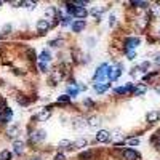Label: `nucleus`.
<instances>
[{"label": "nucleus", "instance_id": "obj_1", "mask_svg": "<svg viewBox=\"0 0 160 160\" xmlns=\"http://www.w3.org/2000/svg\"><path fill=\"white\" fill-rule=\"evenodd\" d=\"M120 75H122V66H120V64H117L115 67H111L109 66V69H107V78L117 80Z\"/></svg>", "mask_w": 160, "mask_h": 160}, {"label": "nucleus", "instance_id": "obj_2", "mask_svg": "<svg viewBox=\"0 0 160 160\" xmlns=\"http://www.w3.org/2000/svg\"><path fill=\"white\" fill-rule=\"evenodd\" d=\"M107 69H109V64H101L98 69H96V74H95V80H102L107 77Z\"/></svg>", "mask_w": 160, "mask_h": 160}, {"label": "nucleus", "instance_id": "obj_3", "mask_svg": "<svg viewBox=\"0 0 160 160\" xmlns=\"http://www.w3.org/2000/svg\"><path fill=\"white\" fill-rule=\"evenodd\" d=\"M139 43H141V40L138 37H128L125 40V48H127V51H131L136 47H139Z\"/></svg>", "mask_w": 160, "mask_h": 160}, {"label": "nucleus", "instance_id": "obj_4", "mask_svg": "<svg viewBox=\"0 0 160 160\" xmlns=\"http://www.w3.org/2000/svg\"><path fill=\"white\" fill-rule=\"evenodd\" d=\"M11 117H13V111H11L10 107H5L3 112L0 111V122L2 123H8L11 120Z\"/></svg>", "mask_w": 160, "mask_h": 160}, {"label": "nucleus", "instance_id": "obj_5", "mask_svg": "<svg viewBox=\"0 0 160 160\" xmlns=\"http://www.w3.org/2000/svg\"><path fill=\"white\" fill-rule=\"evenodd\" d=\"M96 141H98V142H107V141H111V133L107 130H99L98 133H96Z\"/></svg>", "mask_w": 160, "mask_h": 160}, {"label": "nucleus", "instance_id": "obj_6", "mask_svg": "<svg viewBox=\"0 0 160 160\" xmlns=\"http://www.w3.org/2000/svg\"><path fill=\"white\" fill-rule=\"evenodd\" d=\"M71 27H72L74 32H82L85 27H87V22H85L83 19H75V21L71 24Z\"/></svg>", "mask_w": 160, "mask_h": 160}, {"label": "nucleus", "instance_id": "obj_7", "mask_svg": "<svg viewBox=\"0 0 160 160\" xmlns=\"http://www.w3.org/2000/svg\"><path fill=\"white\" fill-rule=\"evenodd\" d=\"M123 158L125 160H139V154L135 149H125L123 151Z\"/></svg>", "mask_w": 160, "mask_h": 160}, {"label": "nucleus", "instance_id": "obj_8", "mask_svg": "<svg viewBox=\"0 0 160 160\" xmlns=\"http://www.w3.org/2000/svg\"><path fill=\"white\" fill-rule=\"evenodd\" d=\"M51 27L48 19H38L37 21V31L38 32H48V29Z\"/></svg>", "mask_w": 160, "mask_h": 160}, {"label": "nucleus", "instance_id": "obj_9", "mask_svg": "<svg viewBox=\"0 0 160 160\" xmlns=\"http://www.w3.org/2000/svg\"><path fill=\"white\" fill-rule=\"evenodd\" d=\"M13 147H15V154L16 155H22V152H24V142L21 139H16L13 142Z\"/></svg>", "mask_w": 160, "mask_h": 160}, {"label": "nucleus", "instance_id": "obj_10", "mask_svg": "<svg viewBox=\"0 0 160 160\" xmlns=\"http://www.w3.org/2000/svg\"><path fill=\"white\" fill-rule=\"evenodd\" d=\"M146 91H147V87H146L144 83H139V85H136V87H135L133 95H135V96H142Z\"/></svg>", "mask_w": 160, "mask_h": 160}, {"label": "nucleus", "instance_id": "obj_11", "mask_svg": "<svg viewBox=\"0 0 160 160\" xmlns=\"http://www.w3.org/2000/svg\"><path fill=\"white\" fill-rule=\"evenodd\" d=\"M147 122H151V123H154V122H157V120L160 118V112L158 111H151L149 114H147Z\"/></svg>", "mask_w": 160, "mask_h": 160}, {"label": "nucleus", "instance_id": "obj_12", "mask_svg": "<svg viewBox=\"0 0 160 160\" xmlns=\"http://www.w3.org/2000/svg\"><path fill=\"white\" fill-rule=\"evenodd\" d=\"M38 61H40V62H43V64H47V62L51 61V55L48 53L47 50H43L42 53H40V56H38Z\"/></svg>", "mask_w": 160, "mask_h": 160}, {"label": "nucleus", "instance_id": "obj_13", "mask_svg": "<svg viewBox=\"0 0 160 160\" xmlns=\"http://www.w3.org/2000/svg\"><path fill=\"white\" fill-rule=\"evenodd\" d=\"M99 125H101V118H99V117L93 115V117H90V118H88V127L96 128V127H99Z\"/></svg>", "mask_w": 160, "mask_h": 160}, {"label": "nucleus", "instance_id": "obj_14", "mask_svg": "<svg viewBox=\"0 0 160 160\" xmlns=\"http://www.w3.org/2000/svg\"><path fill=\"white\" fill-rule=\"evenodd\" d=\"M78 91H80V88L77 87L75 83H74V85H69V87H67V96H69V98H71V96H77Z\"/></svg>", "mask_w": 160, "mask_h": 160}, {"label": "nucleus", "instance_id": "obj_15", "mask_svg": "<svg viewBox=\"0 0 160 160\" xmlns=\"http://www.w3.org/2000/svg\"><path fill=\"white\" fill-rule=\"evenodd\" d=\"M51 117V111H48V109H45V111H42V112H40L38 114V120H40V122H47V120Z\"/></svg>", "mask_w": 160, "mask_h": 160}, {"label": "nucleus", "instance_id": "obj_16", "mask_svg": "<svg viewBox=\"0 0 160 160\" xmlns=\"http://www.w3.org/2000/svg\"><path fill=\"white\" fill-rule=\"evenodd\" d=\"M42 139H45V131L43 130H37L35 133L32 135V141L38 142V141H42Z\"/></svg>", "mask_w": 160, "mask_h": 160}, {"label": "nucleus", "instance_id": "obj_17", "mask_svg": "<svg viewBox=\"0 0 160 160\" xmlns=\"http://www.w3.org/2000/svg\"><path fill=\"white\" fill-rule=\"evenodd\" d=\"M107 88H109V83H96L95 85V90H96V93H104V91H107Z\"/></svg>", "mask_w": 160, "mask_h": 160}, {"label": "nucleus", "instance_id": "obj_18", "mask_svg": "<svg viewBox=\"0 0 160 160\" xmlns=\"http://www.w3.org/2000/svg\"><path fill=\"white\" fill-rule=\"evenodd\" d=\"M45 15L48 16V21L50 19H56V10L53 7H48L47 10H45Z\"/></svg>", "mask_w": 160, "mask_h": 160}, {"label": "nucleus", "instance_id": "obj_19", "mask_svg": "<svg viewBox=\"0 0 160 160\" xmlns=\"http://www.w3.org/2000/svg\"><path fill=\"white\" fill-rule=\"evenodd\" d=\"M112 139L115 141V144H120V139H122V130H115V131H112Z\"/></svg>", "mask_w": 160, "mask_h": 160}, {"label": "nucleus", "instance_id": "obj_20", "mask_svg": "<svg viewBox=\"0 0 160 160\" xmlns=\"http://www.w3.org/2000/svg\"><path fill=\"white\" fill-rule=\"evenodd\" d=\"M151 16H154V18H158L160 16V5L158 3H155V5L151 7Z\"/></svg>", "mask_w": 160, "mask_h": 160}, {"label": "nucleus", "instance_id": "obj_21", "mask_svg": "<svg viewBox=\"0 0 160 160\" xmlns=\"http://www.w3.org/2000/svg\"><path fill=\"white\" fill-rule=\"evenodd\" d=\"M11 157H13V154H11L8 149H3L2 152H0V160H11Z\"/></svg>", "mask_w": 160, "mask_h": 160}, {"label": "nucleus", "instance_id": "obj_22", "mask_svg": "<svg viewBox=\"0 0 160 160\" xmlns=\"http://www.w3.org/2000/svg\"><path fill=\"white\" fill-rule=\"evenodd\" d=\"M59 147L61 149H71V147H74V144L67 139H62V141H59Z\"/></svg>", "mask_w": 160, "mask_h": 160}, {"label": "nucleus", "instance_id": "obj_23", "mask_svg": "<svg viewBox=\"0 0 160 160\" xmlns=\"http://www.w3.org/2000/svg\"><path fill=\"white\" fill-rule=\"evenodd\" d=\"M91 157H93V152H91V151H88V152H82V154L78 155L80 160H91Z\"/></svg>", "mask_w": 160, "mask_h": 160}, {"label": "nucleus", "instance_id": "obj_24", "mask_svg": "<svg viewBox=\"0 0 160 160\" xmlns=\"http://www.w3.org/2000/svg\"><path fill=\"white\" fill-rule=\"evenodd\" d=\"M87 139H85V138H80V139H77L75 142H74V147H85V146H87Z\"/></svg>", "mask_w": 160, "mask_h": 160}, {"label": "nucleus", "instance_id": "obj_25", "mask_svg": "<svg viewBox=\"0 0 160 160\" xmlns=\"http://www.w3.org/2000/svg\"><path fill=\"white\" fill-rule=\"evenodd\" d=\"M69 101H71V98H69L67 95H62V96H59V98H58V102H59V104H67Z\"/></svg>", "mask_w": 160, "mask_h": 160}, {"label": "nucleus", "instance_id": "obj_26", "mask_svg": "<svg viewBox=\"0 0 160 160\" xmlns=\"http://www.w3.org/2000/svg\"><path fill=\"white\" fill-rule=\"evenodd\" d=\"M127 144L128 146H138L139 144V138H128L127 139Z\"/></svg>", "mask_w": 160, "mask_h": 160}, {"label": "nucleus", "instance_id": "obj_27", "mask_svg": "<svg viewBox=\"0 0 160 160\" xmlns=\"http://www.w3.org/2000/svg\"><path fill=\"white\" fill-rule=\"evenodd\" d=\"M22 5H26V7L29 8V10H34V8L37 7V3H35V2H31V0H26V2H22Z\"/></svg>", "mask_w": 160, "mask_h": 160}, {"label": "nucleus", "instance_id": "obj_28", "mask_svg": "<svg viewBox=\"0 0 160 160\" xmlns=\"http://www.w3.org/2000/svg\"><path fill=\"white\" fill-rule=\"evenodd\" d=\"M83 125H87V122H83L80 117L75 118V122H74V127H75V128H80V127H83Z\"/></svg>", "mask_w": 160, "mask_h": 160}, {"label": "nucleus", "instance_id": "obj_29", "mask_svg": "<svg viewBox=\"0 0 160 160\" xmlns=\"http://www.w3.org/2000/svg\"><path fill=\"white\" fill-rule=\"evenodd\" d=\"M131 5H135V7H139V8L149 7V3H147V2H131Z\"/></svg>", "mask_w": 160, "mask_h": 160}, {"label": "nucleus", "instance_id": "obj_30", "mask_svg": "<svg viewBox=\"0 0 160 160\" xmlns=\"http://www.w3.org/2000/svg\"><path fill=\"white\" fill-rule=\"evenodd\" d=\"M18 135V127H11L8 130V136H11V138H15V136Z\"/></svg>", "mask_w": 160, "mask_h": 160}, {"label": "nucleus", "instance_id": "obj_31", "mask_svg": "<svg viewBox=\"0 0 160 160\" xmlns=\"http://www.w3.org/2000/svg\"><path fill=\"white\" fill-rule=\"evenodd\" d=\"M102 11H104V8H93V10H91V15H95V16H101V13H102Z\"/></svg>", "mask_w": 160, "mask_h": 160}, {"label": "nucleus", "instance_id": "obj_32", "mask_svg": "<svg viewBox=\"0 0 160 160\" xmlns=\"http://www.w3.org/2000/svg\"><path fill=\"white\" fill-rule=\"evenodd\" d=\"M127 56H128V59H135L136 58V53L131 50V51H127Z\"/></svg>", "mask_w": 160, "mask_h": 160}, {"label": "nucleus", "instance_id": "obj_33", "mask_svg": "<svg viewBox=\"0 0 160 160\" xmlns=\"http://www.w3.org/2000/svg\"><path fill=\"white\" fill-rule=\"evenodd\" d=\"M154 62H155V66H158V67H160V53H157V55H155V58H154Z\"/></svg>", "mask_w": 160, "mask_h": 160}, {"label": "nucleus", "instance_id": "obj_34", "mask_svg": "<svg viewBox=\"0 0 160 160\" xmlns=\"http://www.w3.org/2000/svg\"><path fill=\"white\" fill-rule=\"evenodd\" d=\"M38 67H40V71H42V72H47V64H43V62H38Z\"/></svg>", "mask_w": 160, "mask_h": 160}, {"label": "nucleus", "instance_id": "obj_35", "mask_svg": "<svg viewBox=\"0 0 160 160\" xmlns=\"http://www.w3.org/2000/svg\"><path fill=\"white\" fill-rule=\"evenodd\" d=\"M51 47H59L61 45V40H53V42H50Z\"/></svg>", "mask_w": 160, "mask_h": 160}, {"label": "nucleus", "instance_id": "obj_36", "mask_svg": "<svg viewBox=\"0 0 160 160\" xmlns=\"http://www.w3.org/2000/svg\"><path fill=\"white\" fill-rule=\"evenodd\" d=\"M109 26H111V27L115 26V16H111V18H109Z\"/></svg>", "mask_w": 160, "mask_h": 160}, {"label": "nucleus", "instance_id": "obj_37", "mask_svg": "<svg viewBox=\"0 0 160 160\" xmlns=\"http://www.w3.org/2000/svg\"><path fill=\"white\" fill-rule=\"evenodd\" d=\"M83 102H85V106H93V101L91 99H85Z\"/></svg>", "mask_w": 160, "mask_h": 160}, {"label": "nucleus", "instance_id": "obj_38", "mask_svg": "<svg viewBox=\"0 0 160 160\" xmlns=\"http://www.w3.org/2000/svg\"><path fill=\"white\" fill-rule=\"evenodd\" d=\"M55 160H64V155H62V154H58V155L55 157Z\"/></svg>", "mask_w": 160, "mask_h": 160}, {"label": "nucleus", "instance_id": "obj_39", "mask_svg": "<svg viewBox=\"0 0 160 160\" xmlns=\"http://www.w3.org/2000/svg\"><path fill=\"white\" fill-rule=\"evenodd\" d=\"M155 91H157V93L160 95V85H155Z\"/></svg>", "mask_w": 160, "mask_h": 160}, {"label": "nucleus", "instance_id": "obj_40", "mask_svg": "<svg viewBox=\"0 0 160 160\" xmlns=\"http://www.w3.org/2000/svg\"><path fill=\"white\" fill-rule=\"evenodd\" d=\"M155 142H157V146H160V136H158V138L155 139Z\"/></svg>", "mask_w": 160, "mask_h": 160}, {"label": "nucleus", "instance_id": "obj_41", "mask_svg": "<svg viewBox=\"0 0 160 160\" xmlns=\"http://www.w3.org/2000/svg\"><path fill=\"white\" fill-rule=\"evenodd\" d=\"M32 160H38V158H32Z\"/></svg>", "mask_w": 160, "mask_h": 160}, {"label": "nucleus", "instance_id": "obj_42", "mask_svg": "<svg viewBox=\"0 0 160 160\" xmlns=\"http://www.w3.org/2000/svg\"><path fill=\"white\" fill-rule=\"evenodd\" d=\"M158 34H160V29H158Z\"/></svg>", "mask_w": 160, "mask_h": 160}, {"label": "nucleus", "instance_id": "obj_43", "mask_svg": "<svg viewBox=\"0 0 160 160\" xmlns=\"http://www.w3.org/2000/svg\"><path fill=\"white\" fill-rule=\"evenodd\" d=\"M0 5H2V2H0Z\"/></svg>", "mask_w": 160, "mask_h": 160}]
</instances>
